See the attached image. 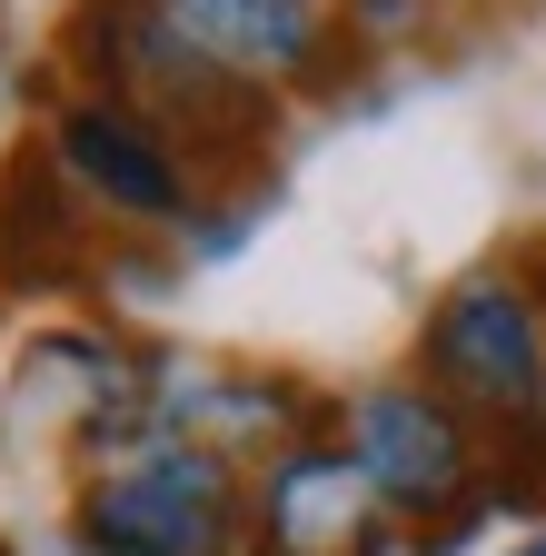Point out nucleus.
Segmentation results:
<instances>
[{
  "mask_svg": "<svg viewBox=\"0 0 546 556\" xmlns=\"http://www.w3.org/2000/svg\"><path fill=\"white\" fill-rule=\"evenodd\" d=\"M517 278H526V289L546 299V239H526V249H517Z\"/></svg>",
  "mask_w": 546,
  "mask_h": 556,
  "instance_id": "7",
  "label": "nucleus"
},
{
  "mask_svg": "<svg viewBox=\"0 0 546 556\" xmlns=\"http://www.w3.org/2000/svg\"><path fill=\"white\" fill-rule=\"evenodd\" d=\"M418 378L477 438L546 428V299L507 268H467L418 328Z\"/></svg>",
  "mask_w": 546,
  "mask_h": 556,
  "instance_id": "1",
  "label": "nucleus"
},
{
  "mask_svg": "<svg viewBox=\"0 0 546 556\" xmlns=\"http://www.w3.org/2000/svg\"><path fill=\"white\" fill-rule=\"evenodd\" d=\"M517 556H546V536H526V546H517Z\"/></svg>",
  "mask_w": 546,
  "mask_h": 556,
  "instance_id": "8",
  "label": "nucleus"
},
{
  "mask_svg": "<svg viewBox=\"0 0 546 556\" xmlns=\"http://www.w3.org/2000/svg\"><path fill=\"white\" fill-rule=\"evenodd\" d=\"M338 447L368 467V486H378L397 517H437V507H457V497L487 486V438H477L428 378H378V388H358L348 417H338Z\"/></svg>",
  "mask_w": 546,
  "mask_h": 556,
  "instance_id": "3",
  "label": "nucleus"
},
{
  "mask_svg": "<svg viewBox=\"0 0 546 556\" xmlns=\"http://www.w3.org/2000/svg\"><path fill=\"white\" fill-rule=\"evenodd\" d=\"M50 160L71 169V189L119 229H189L199 219V179L179 160V139L119 90H80L50 119Z\"/></svg>",
  "mask_w": 546,
  "mask_h": 556,
  "instance_id": "4",
  "label": "nucleus"
},
{
  "mask_svg": "<svg viewBox=\"0 0 546 556\" xmlns=\"http://www.w3.org/2000/svg\"><path fill=\"white\" fill-rule=\"evenodd\" d=\"M71 536H80V556H239L249 546V486L229 457L160 428L150 447L90 467Z\"/></svg>",
  "mask_w": 546,
  "mask_h": 556,
  "instance_id": "2",
  "label": "nucleus"
},
{
  "mask_svg": "<svg viewBox=\"0 0 546 556\" xmlns=\"http://www.w3.org/2000/svg\"><path fill=\"white\" fill-rule=\"evenodd\" d=\"M388 546H397V507L368 486V467L338 438H308L258 467L249 556H388Z\"/></svg>",
  "mask_w": 546,
  "mask_h": 556,
  "instance_id": "5",
  "label": "nucleus"
},
{
  "mask_svg": "<svg viewBox=\"0 0 546 556\" xmlns=\"http://www.w3.org/2000/svg\"><path fill=\"white\" fill-rule=\"evenodd\" d=\"M80 268H90V199L50 160V139H30L0 169V278L11 289H71Z\"/></svg>",
  "mask_w": 546,
  "mask_h": 556,
  "instance_id": "6",
  "label": "nucleus"
}]
</instances>
